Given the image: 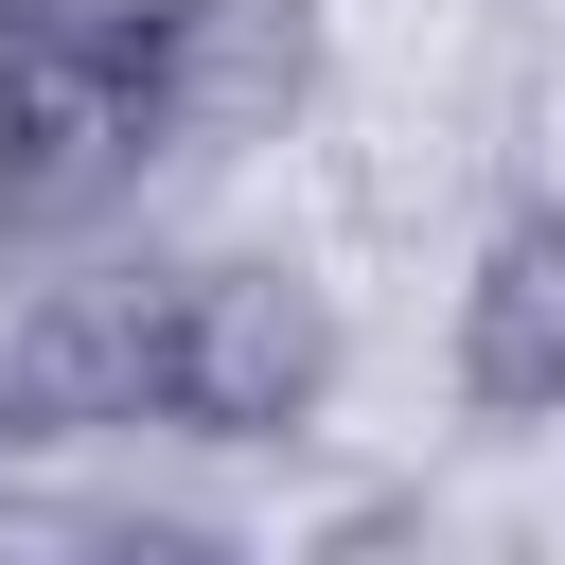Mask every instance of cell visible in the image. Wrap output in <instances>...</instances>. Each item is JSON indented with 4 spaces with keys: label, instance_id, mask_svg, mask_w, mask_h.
<instances>
[{
    "label": "cell",
    "instance_id": "cell-1",
    "mask_svg": "<svg viewBox=\"0 0 565 565\" xmlns=\"http://www.w3.org/2000/svg\"><path fill=\"white\" fill-rule=\"evenodd\" d=\"M159 177L141 18L106 0H0V247H88Z\"/></svg>",
    "mask_w": 565,
    "mask_h": 565
},
{
    "label": "cell",
    "instance_id": "cell-2",
    "mask_svg": "<svg viewBox=\"0 0 565 565\" xmlns=\"http://www.w3.org/2000/svg\"><path fill=\"white\" fill-rule=\"evenodd\" d=\"M124 424H177V265H106L71 247L18 318H0V441L88 459Z\"/></svg>",
    "mask_w": 565,
    "mask_h": 565
},
{
    "label": "cell",
    "instance_id": "cell-3",
    "mask_svg": "<svg viewBox=\"0 0 565 565\" xmlns=\"http://www.w3.org/2000/svg\"><path fill=\"white\" fill-rule=\"evenodd\" d=\"M318 406H335V282L282 265V247L177 265V441L265 459V441H300Z\"/></svg>",
    "mask_w": 565,
    "mask_h": 565
},
{
    "label": "cell",
    "instance_id": "cell-4",
    "mask_svg": "<svg viewBox=\"0 0 565 565\" xmlns=\"http://www.w3.org/2000/svg\"><path fill=\"white\" fill-rule=\"evenodd\" d=\"M124 18H141L159 159H265L335 71V0H124Z\"/></svg>",
    "mask_w": 565,
    "mask_h": 565
},
{
    "label": "cell",
    "instance_id": "cell-5",
    "mask_svg": "<svg viewBox=\"0 0 565 565\" xmlns=\"http://www.w3.org/2000/svg\"><path fill=\"white\" fill-rule=\"evenodd\" d=\"M441 371H459V406H477V424H512V441H530V424H565V194H512V212L477 230Z\"/></svg>",
    "mask_w": 565,
    "mask_h": 565
}]
</instances>
